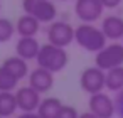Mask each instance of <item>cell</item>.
I'll list each match as a JSON object with an SVG mask.
<instances>
[{
    "label": "cell",
    "instance_id": "25",
    "mask_svg": "<svg viewBox=\"0 0 123 118\" xmlns=\"http://www.w3.org/2000/svg\"><path fill=\"white\" fill-rule=\"evenodd\" d=\"M59 2H69V0H59Z\"/></svg>",
    "mask_w": 123,
    "mask_h": 118
},
{
    "label": "cell",
    "instance_id": "12",
    "mask_svg": "<svg viewBox=\"0 0 123 118\" xmlns=\"http://www.w3.org/2000/svg\"><path fill=\"white\" fill-rule=\"evenodd\" d=\"M39 41L36 37H19L17 44H15V56L31 61V59H37V54L41 51Z\"/></svg>",
    "mask_w": 123,
    "mask_h": 118
},
{
    "label": "cell",
    "instance_id": "10",
    "mask_svg": "<svg viewBox=\"0 0 123 118\" xmlns=\"http://www.w3.org/2000/svg\"><path fill=\"white\" fill-rule=\"evenodd\" d=\"M29 86H32L41 94L47 93L54 86V73H51V71L37 66L36 69H32L29 73Z\"/></svg>",
    "mask_w": 123,
    "mask_h": 118
},
{
    "label": "cell",
    "instance_id": "3",
    "mask_svg": "<svg viewBox=\"0 0 123 118\" xmlns=\"http://www.w3.org/2000/svg\"><path fill=\"white\" fill-rule=\"evenodd\" d=\"M22 10L36 17L41 24H51L57 17V9L51 0H22Z\"/></svg>",
    "mask_w": 123,
    "mask_h": 118
},
{
    "label": "cell",
    "instance_id": "20",
    "mask_svg": "<svg viewBox=\"0 0 123 118\" xmlns=\"http://www.w3.org/2000/svg\"><path fill=\"white\" fill-rule=\"evenodd\" d=\"M57 118H79V113H78V110H76L74 106H71V105H62V108H61Z\"/></svg>",
    "mask_w": 123,
    "mask_h": 118
},
{
    "label": "cell",
    "instance_id": "16",
    "mask_svg": "<svg viewBox=\"0 0 123 118\" xmlns=\"http://www.w3.org/2000/svg\"><path fill=\"white\" fill-rule=\"evenodd\" d=\"M19 110L17 105V98L14 91H0V116L9 118L12 115H15V111Z\"/></svg>",
    "mask_w": 123,
    "mask_h": 118
},
{
    "label": "cell",
    "instance_id": "11",
    "mask_svg": "<svg viewBox=\"0 0 123 118\" xmlns=\"http://www.w3.org/2000/svg\"><path fill=\"white\" fill-rule=\"evenodd\" d=\"M101 31L106 39L111 42H118L123 39V17L120 15H106L101 20Z\"/></svg>",
    "mask_w": 123,
    "mask_h": 118
},
{
    "label": "cell",
    "instance_id": "23",
    "mask_svg": "<svg viewBox=\"0 0 123 118\" xmlns=\"http://www.w3.org/2000/svg\"><path fill=\"white\" fill-rule=\"evenodd\" d=\"M15 118H41V116H39L37 111H32V113H20V115H17Z\"/></svg>",
    "mask_w": 123,
    "mask_h": 118
},
{
    "label": "cell",
    "instance_id": "15",
    "mask_svg": "<svg viewBox=\"0 0 123 118\" xmlns=\"http://www.w3.org/2000/svg\"><path fill=\"white\" fill-rule=\"evenodd\" d=\"M61 108H62L61 99H59V98H52V96H49V98H42L37 113H39L41 118H57Z\"/></svg>",
    "mask_w": 123,
    "mask_h": 118
},
{
    "label": "cell",
    "instance_id": "4",
    "mask_svg": "<svg viewBox=\"0 0 123 118\" xmlns=\"http://www.w3.org/2000/svg\"><path fill=\"white\" fill-rule=\"evenodd\" d=\"M94 66L103 71L123 66V42H110L94 56Z\"/></svg>",
    "mask_w": 123,
    "mask_h": 118
},
{
    "label": "cell",
    "instance_id": "14",
    "mask_svg": "<svg viewBox=\"0 0 123 118\" xmlns=\"http://www.w3.org/2000/svg\"><path fill=\"white\" fill-rule=\"evenodd\" d=\"M2 66L5 68V69H9L19 81L20 79H24V78H29V64H27V61L25 59H22V57H19V56H12V57H7L4 62H2Z\"/></svg>",
    "mask_w": 123,
    "mask_h": 118
},
{
    "label": "cell",
    "instance_id": "24",
    "mask_svg": "<svg viewBox=\"0 0 123 118\" xmlns=\"http://www.w3.org/2000/svg\"><path fill=\"white\" fill-rule=\"evenodd\" d=\"M79 118H98V116H96L94 113H91V111H86V113H81Z\"/></svg>",
    "mask_w": 123,
    "mask_h": 118
},
{
    "label": "cell",
    "instance_id": "22",
    "mask_svg": "<svg viewBox=\"0 0 123 118\" xmlns=\"http://www.w3.org/2000/svg\"><path fill=\"white\" fill-rule=\"evenodd\" d=\"M101 2H103L105 9H116L118 5H121L123 0H101Z\"/></svg>",
    "mask_w": 123,
    "mask_h": 118
},
{
    "label": "cell",
    "instance_id": "27",
    "mask_svg": "<svg viewBox=\"0 0 123 118\" xmlns=\"http://www.w3.org/2000/svg\"><path fill=\"white\" fill-rule=\"evenodd\" d=\"M0 118H4V116H0Z\"/></svg>",
    "mask_w": 123,
    "mask_h": 118
},
{
    "label": "cell",
    "instance_id": "9",
    "mask_svg": "<svg viewBox=\"0 0 123 118\" xmlns=\"http://www.w3.org/2000/svg\"><path fill=\"white\" fill-rule=\"evenodd\" d=\"M15 98H17L19 110H20L22 113H32V111H37V110H39V105H41V101H42L41 93L36 91L32 86H22V88H17Z\"/></svg>",
    "mask_w": 123,
    "mask_h": 118
},
{
    "label": "cell",
    "instance_id": "1",
    "mask_svg": "<svg viewBox=\"0 0 123 118\" xmlns=\"http://www.w3.org/2000/svg\"><path fill=\"white\" fill-rule=\"evenodd\" d=\"M74 42L81 49L96 54V52H99L108 44V39H106L105 32L101 31V27H96L94 24L81 22L74 29Z\"/></svg>",
    "mask_w": 123,
    "mask_h": 118
},
{
    "label": "cell",
    "instance_id": "19",
    "mask_svg": "<svg viewBox=\"0 0 123 118\" xmlns=\"http://www.w3.org/2000/svg\"><path fill=\"white\" fill-rule=\"evenodd\" d=\"M15 24L7 19V17H0V44H4V42H9L14 34H15Z\"/></svg>",
    "mask_w": 123,
    "mask_h": 118
},
{
    "label": "cell",
    "instance_id": "17",
    "mask_svg": "<svg viewBox=\"0 0 123 118\" xmlns=\"http://www.w3.org/2000/svg\"><path fill=\"white\" fill-rule=\"evenodd\" d=\"M106 89L113 93L123 89V66L106 71Z\"/></svg>",
    "mask_w": 123,
    "mask_h": 118
},
{
    "label": "cell",
    "instance_id": "8",
    "mask_svg": "<svg viewBox=\"0 0 123 118\" xmlns=\"http://www.w3.org/2000/svg\"><path fill=\"white\" fill-rule=\"evenodd\" d=\"M88 108L91 113H94L98 118H113L116 115V106H115V98L106 94L105 91L89 94L88 99Z\"/></svg>",
    "mask_w": 123,
    "mask_h": 118
},
{
    "label": "cell",
    "instance_id": "18",
    "mask_svg": "<svg viewBox=\"0 0 123 118\" xmlns=\"http://www.w3.org/2000/svg\"><path fill=\"white\" fill-rule=\"evenodd\" d=\"M19 79L4 66H0V91H17Z\"/></svg>",
    "mask_w": 123,
    "mask_h": 118
},
{
    "label": "cell",
    "instance_id": "2",
    "mask_svg": "<svg viewBox=\"0 0 123 118\" xmlns=\"http://www.w3.org/2000/svg\"><path fill=\"white\" fill-rule=\"evenodd\" d=\"M36 61H37L39 68H44L51 73H59L68 66L69 56L64 47H57V46H52L47 42V44L41 46V51H39Z\"/></svg>",
    "mask_w": 123,
    "mask_h": 118
},
{
    "label": "cell",
    "instance_id": "13",
    "mask_svg": "<svg viewBox=\"0 0 123 118\" xmlns=\"http://www.w3.org/2000/svg\"><path fill=\"white\" fill-rule=\"evenodd\" d=\"M39 29H41V22L29 14H22L15 22V31L20 37H36Z\"/></svg>",
    "mask_w": 123,
    "mask_h": 118
},
{
    "label": "cell",
    "instance_id": "6",
    "mask_svg": "<svg viewBox=\"0 0 123 118\" xmlns=\"http://www.w3.org/2000/svg\"><path fill=\"white\" fill-rule=\"evenodd\" d=\"M79 86L88 94L101 93L106 88V71L99 69L98 66H89L81 73Z\"/></svg>",
    "mask_w": 123,
    "mask_h": 118
},
{
    "label": "cell",
    "instance_id": "21",
    "mask_svg": "<svg viewBox=\"0 0 123 118\" xmlns=\"http://www.w3.org/2000/svg\"><path fill=\"white\" fill-rule=\"evenodd\" d=\"M115 106H116L118 118H123V89L115 93Z\"/></svg>",
    "mask_w": 123,
    "mask_h": 118
},
{
    "label": "cell",
    "instance_id": "5",
    "mask_svg": "<svg viewBox=\"0 0 123 118\" xmlns=\"http://www.w3.org/2000/svg\"><path fill=\"white\" fill-rule=\"evenodd\" d=\"M74 29L69 22L66 20H54L49 24L47 27V42L52 44V46H57V47H68L74 42Z\"/></svg>",
    "mask_w": 123,
    "mask_h": 118
},
{
    "label": "cell",
    "instance_id": "28",
    "mask_svg": "<svg viewBox=\"0 0 123 118\" xmlns=\"http://www.w3.org/2000/svg\"><path fill=\"white\" fill-rule=\"evenodd\" d=\"M121 42H123V39H121Z\"/></svg>",
    "mask_w": 123,
    "mask_h": 118
},
{
    "label": "cell",
    "instance_id": "26",
    "mask_svg": "<svg viewBox=\"0 0 123 118\" xmlns=\"http://www.w3.org/2000/svg\"><path fill=\"white\" fill-rule=\"evenodd\" d=\"M0 9H2V5H0Z\"/></svg>",
    "mask_w": 123,
    "mask_h": 118
},
{
    "label": "cell",
    "instance_id": "7",
    "mask_svg": "<svg viewBox=\"0 0 123 118\" xmlns=\"http://www.w3.org/2000/svg\"><path fill=\"white\" fill-rule=\"evenodd\" d=\"M105 5L101 0H76L74 2V14L84 24H94L98 19L103 17Z\"/></svg>",
    "mask_w": 123,
    "mask_h": 118
}]
</instances>
